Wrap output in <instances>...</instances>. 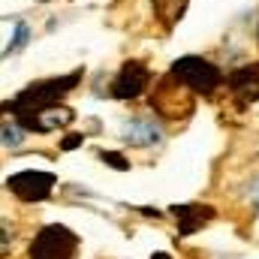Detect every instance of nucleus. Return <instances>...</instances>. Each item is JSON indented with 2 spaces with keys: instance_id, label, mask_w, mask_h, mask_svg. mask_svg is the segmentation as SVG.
Segmentation results:
<instances>
[{
  "instance_id": "f257e3e1",
  "label": "nucleus",
  "mask_w": 259,
  "mask_h": 259,
  "mask_svg": "<svg viewBox=\"0 0 259 259\" xmlns=\"http://www.w3.org/2000/svg\"><path fill=\"white\" fill-rule=\"evenodd\" d=\"M78 78H81V72H69L64 78H49V81L30 84V88H24V91L15 97L12 109H15L18 115H33V112H39V109L58 106V100L72 91V84H78Z\"/></svg>"
},
{
  "instance_id": "f03ea898",
  "label": "nucleus",
  "mask_w": 259,
  "mask_h": 259,
  "mask_svg": "<svg viewBox=\"0 0 259 259\" xmlns=\"http://www.w3.org/2000/svg\"><path fill=\"white\" fill-rule=\"evenodd\" d=\"M172 78L178 81V84H184L187 91H196V94H214L217 88H220V81H223V72H220V66L211 64V61H205V58H181V61H175L172 64Z\"/></svg>"
},
{
  "instance_id": "7ed1b4c3",
  "label": "nucleus",
  "mask_w": 259,
  "mask_h": 259,
  "mask_svg": "<svg viewBox=\"0 0 259 259\" xmlns=\"http://www.w3.org/2000/svg\"><path fill=\"white\" fill-rule=\"evenodd\" d=\"M75 247L78 238L66 226H46L30 244V259H72Z\"/></svg>"
},
{
  "instance_id": "20e7f679",
  "label": "nucleus",
  "mask_w": 259,
  "mask_h": 259,
  "mask_svg": "<svg viewBox=\"0 0 259 259\" xmlns=\"http://www.w3.org/2000/svg\"><path fill=\"white\" fill-rule=\"evenodd\" d=\"M52 187H55V175H49V172L27 169V172H18V175L9 178V190L24 202H42L52 193Z\"/></svg>"
},
{
  "instance_id": "39448f33",
  "label": "nucleus",
  "mask_w": 259,
  "mask_h": 259,
  "mask_svg": "<svg viewBox=\"0 0 259 259\" xmlns=\"http://www.w3.org/2000/svg\"><path fill=\"white\" fill-rule=\"evenodd\" d=\"M148 81H151V69L142 61H127L121 66V72L115 75V81H112V94L118 100H133L148 88Z\"/></svg>"
},
{
  "instance_id": "423d86ee",
  "label": "nucleus",
  "mask_w": 259,
  "mask_h": 259,
  "mask_svg": "<svg viewBox=\"0 0 259 259\" xmlns=\"http://www.w3.org/2000/svg\"><path fill=\"white\" fill-rule=\"evenodd\" d=\"M124 142L133 145V148H151V145H160L163 142V127L151 118H133L124 124L121 130Z\"/></svg>"
},
{
  "instance_id": "0eeeda50",
  "label": "nucleus",
  "mask_w": 259,
  "mask_h": 259,
  "mask_svg": "<svg viewBox=\"0 0 259 259\" xmlns=\"http://www.w3.org/2000/svg\"><path fill=\"white\" fill-rule=\"evenodd\" d=\"M229 91H232L235 97H241L244 103L259 100V64L238 66V69L229 75Z\"/></svg>"
},
{
  "instance_id": "6e6552de",
  "label": "nucleus",
  "mask_w": 259,
  "mask_h": 259,
  "mask_svg": "<svg viewBox=\"0 0 259 259\" xmlns=\"http://www.w3.org/2000/svg\"><path fill=\"white\" fill-rule=\"evenodd\" d=\"M175 217H178L181 235H190V232H196V226H202L211 217V208H205V205H181V208H175Z\"/></svg>"
},
{
  "instance_id": "1a4fd4ad",
  "label": "nucleus",
  "mask_w": 259,
  "mask_h": 259,
  "mask_svg": "<svg viewBox=\"0 0 259 259\" xmlns=\"http://www.w3.org/2000/svg\"><path fill=\"white\" fill-rule=\"evenodd\" d=\"M184 9H187V0H154V15H157L166 27L178 24L181 15H184Z\"/></svg>"
},
{
  "instance_id": "9d476101",
  "label": "nucleus",
  "mask_w": 259,
  "mask_h": 259,
  "mask_svg": "<svg viewBox=\"0 0 259 259\" xmlns=\"http://www.w3.org/2000/svg\"><path fill=\"white\" fill-rule=\"evenodd\" d=\"M24 139H27V127H24L21 121H6V124H0V145L18 148Z\"/></svg>"
},
{
  "instance_id": "9b49d317",
  "label": "nucleus",
  "mask_w": 259,
  "mask_h": 259,
  "mask_svg": "<svg viewBox=\"0 0 259 259\" xmlns=\"http://www.w3.org/2000/svg\"><path fill=\"white\" fill-rule=\"evenodd\" d=\"M27 39H30V27H27V24H15V36H12V42L3 49V55H0V58L15 55L18 49H24V46H27Z\"/></svg>"
},
{
  "instance_id": "f8f14e48",
  "label": "nucleus",
  "mask_w": 259,
  "mask_h": 259,
  "mask_svg": "<svg viewBox=\"0 0 259 259\" xmlns=\"http://www.w3.org/2000/svg\"><path fill=\"white\" fill-rule=\"evenodd\" d=\"M12 238H15V229H12L6 220H0V259L9 253V247H12Z\"/></svg>"
},
{
  "instance_id": "ddd939ff",
  "label": "nucleus",
  "mask_w": 259,
  "mask_h": 259,
  "mask_svg": "<svg viewBox=\"0 0 259 259\" xmlns=\"http://www.w3.org/2000/svg\"><path fill=\"white\" fill-rule=\"evenodd\" d=\"M103 160H106L109 166H115V169H130V163H124L121 154H103Z\"/></svg>"
},
{
  "instance_id": "4468645a",
  "label": "nucleus",
  "mask_w": 259,
  "mask_h": 259,
  "mask_svg": "<svg viewBox=\"0 0 259 259\" xmlns=\"http://www.w3.org/2000/svg\"><path fill=\"white\" fill-rule=\"evenodd\" d=\"M247 196H250V202H253V205L259 208V181H253V187L247 190Z\"/></svg>"
},
{
  "instance_id": "2eb2a0df",
  "label": "nucleus",
  "mask_w": 259,
  "mask_h": 259,
  "mask_svg": "<svg viewBox=\"0 0 259 259\" xmlns=\"http://www.w3.org/2000/svg\"><path fill=\"white\" fill-rule=\"evenodd\" d=\"M154 259H169V256H166V253H157V256H154Z\"/></svg>"
}]
</instances>
